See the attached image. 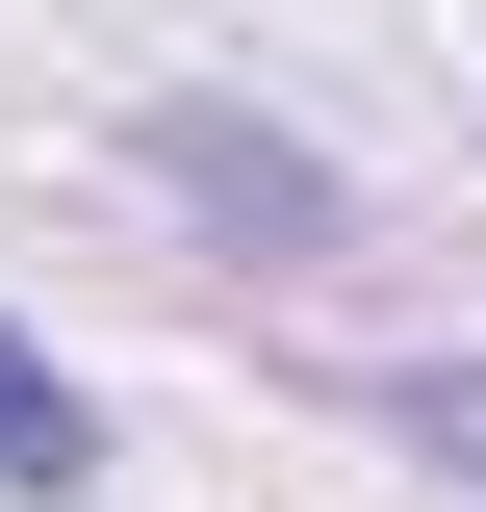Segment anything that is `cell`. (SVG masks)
<instances>
[{"instance_id":"cell-2","label":"cell","mask_w":486,"mask_h":512,"mask_svg":"<svg viewBox=\"0 0 486 512\" xmlns=\"http://www.w3.org/2000/svg\"><path fill=\"white\" fill-rule=\"evenodd\" d=\"M77 461H103V436H77V384L0 333V487H77Z\"/></svg>"},{"instance_id":"cell-1","label":"cell","mask_w":486,"mask_h":512,"mask_svg":"<svg viewBox=\"0 0 486 512\" xmlns=\"http://www.w3.org/2000/svg\"><path fill=\"white\" fill-rule=\"evenodd\" d=\"M154 180H180L205 231H282V256H333V154H307V128H231V103H154Z\"/></svg>"},{"instance_id":"cell-3","label":"cell","mask_w":486,"mask_h":512,"mask_svg":"<svg viewBox=\"0 0 486 512\" xmlns=\"http://www.w3.org/2000/svg\"><path fill=\"white\" fill-rule=\"evenodd\" d=\"M410 461H461V487H486V359H410Z\"/></svg>"}]
</instances>
